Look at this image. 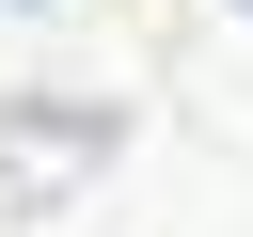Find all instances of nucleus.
Masks as SVG:
<instances>
[{"label": "nucleus", "mask_w": 253, "mask_h": 237, "mask_svg": "<svg viewBox=\"0 0 253 237\" xmlns=\"http://www.w3.org/2000/svg\"><path fill=\"white\" fill-rule=\"evenodd\" d=\"M237 16H253V0H237Z\"/></svg>", "instance_id": "f257e3e1"}]
</instances>
